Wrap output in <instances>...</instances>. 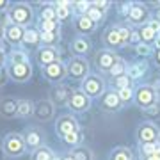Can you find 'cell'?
I'll return each mask as SVG.
<instances>
[{
  "label": "cell",
  "mask_w": 160,
  "mask_h": 160,
  "mask_svg": "<svg viewBox=\"0 0 160 160\" xmlns=\"http://www.w3.org/2000/svg\"><path fill=\"white\" fill-rule=\"evenodd\" d=\"M7 12L11 16L12 25H18L22 29L32 27L36 22V11L32 7V4H29V2H12L11 9Z\"/></svg>",
  "instance_id": "cell-1"
},
{
  "label": "cell",
  "mask_w": 160,
  "mask_h": 160,
  "mask_svg": "<svg viewBox=\"0 0 160 160\" xmlns=\"http://www.w3.org/2000/svg\"><path fill=\"white\" fill-rule=\"evenodd\" d=\"M27 144H25V139H23L22 133L18 132H9L2 137V153L6 155L7 158H20L27 153Z\"/></svg>",
  "instance_id": "cell-2"
},
{
  "label": "cell",
  "mask_w": 160,
  "mask_h": 160,
  "mask_svg": "<svg viewBox=\"0 0 160 160\" xmlns=\"http://www.w3.org/2000/svg\"><path fill=\"white\" fill-rule=\"evenodd\" d=\"M80 89L86 92L91 100H98L103 92L107 91V82L100 73H89L80 82Z\"/></svg>",
  "instance_id": "cell-3"
},
{
  "label": "cell",
  "mask_w": 160,
  "mask_h": 160,
  "mask_svg": "<svg viewBox=\"0 0 160 160\" xmlns=\"http://www.w3.org/2000/svg\"><path fill=\"white\" fill-rule=\"evenodd\" d=\"M158 102V91L153 84H139L133 92V103L141 110L151 107L153 103Z\"/></svg>",
  "instance_id": "cell-4"
},
{
  "label": "cell",
  "mask_w": 160,
  "mask_h": 160,
  "mask_svg": "<svg viewBox=\"0 0 160 160\" xmlns=\"http://www.w3.org/2000/svg\"><path fill=\"white\" fill-rule=\"evenodd\" d=\"M68 78L73 82H82L87 75L91 73V64L86 57H69L66 62Z\"/></svg>",
  "instance_id": "cell-5"
},
{
  "label": "cell",
  "mask_w": 160,
  "mask_h": 160,
  "mask_svg": "<svg viewBox=\"0 0 160 160\" xmlns=\"http://www.w3.org/2000/svg\"><path fill=\"white\" fill-rule=\"evenodd\" d=\"M151 20V11H149V7L142 2H132L130 6V12H128V16H126V23L133 27V29H139V27H142L146 23Z\"/></svg>",
  "instance_id": "cell-6"
},
{
  "label": "cell",
  "mask_w": 160,
  "mask_h": 160,
  "mask_svg": "<svg viewBox=\"0 0 160 160\" xmlns=\"http://www.w3.org/2000/svg\"><path fill=\"white\" fill-rule=\"evenodd\" d=\"M135 139L139 142H160V126L153 121H141L135 128Z\"/></svg>",
  "instance_id": "cell-7"
},
{
  "label": "cell",
  "mask_w": 160,
  "mask_h": 160,
  "mask_svg": "<svg viewBox=\"0 0 160 160\" xmlns=\"http://www.w3.org/2000/svg\"><path fill=\"white\" fill-rule=\"evenodd\" d=\"M41 75L43 78L52 84V86H57V84H62L64 80L68 78V71H66V62L62 61H57L53 64H48L45 68H41Z\"/></svg>",
  "instance_id": "cell-8"
},
{
  "label": "cell",
  "mask_w": 160,
  "mask_h": 160,
  "mask_svg": "<svg viewBox=\"0 0 160 160\" xmlns=\"http://www.w3.org/2000/svg\"><path fill=\"white\" fill-rule=\"evenodd\" d=\"M66 107H68L69 114H73V116L75 114H86L87 110L92 107V100L78 87V89H73V94H71V98H69V102Z\"/></svg>",
  "instance_id": "cell-9"
},
{
  "label": "cell",
  "mask_w": 160,
  "mask_h": 160,
  "mask_svg": "<svg viewBox=\"0 0 160 160\" xmlns=\"http://www.w3.org/2000/svg\"><path fill=\"white\" fill-rule=\"evenodd\" d=\"M7 75H9V82L12 84H27L34 75V68L30 62L7 64Z\"/></svg>",
  "instance_id": "cell-10"
},
{
  "label": "cell",
  "mask_w": 160,
  "mask_h": 160,
  "mask_svg": "<svg viewBox=\"0 0 160 160\" xmlns=\"http://www.w3.org/2000/svg\"><path fill=\"white\" fill-rule=\"evenodd\" d=\"M121 55H118V52L114 50H107V48H100L94 52V68L100 73H109V69L114 66V62L119 59Z\"/></svg>",
  "instance_id": "cell-11"
},
{
  "label": "cell",
  "mask_w": 160,
  "mask_h": 160,
  "mask_svg": "<svg viewBox=\"0 0 160 160\" xmlns=\"http://www.w3.org/2000/svg\"><path fill=\"white\" fill-rule=\"evenodd\" d=\"M73 94V87H69L68 84H57V86H52L48 91V100H50L55 107H66L69 102V98Z\"/></svg>",
  "instance_id": "cell-12"
},
{
  "label": "cell",
  "mask_w": 160,
  "mask_h": 160,
  "mask_svg": "<svg viewBox=\"0 0 160 160\" xmlns=\"http://www.w3.org/2000/svg\"><path fill=\"white\" fill-rule=\"evenodd\" d=\"M22 135H23V139H25L27 149H30V151H34V149L45 146V142H46V133H45L43 128H39V126H27V128L23 130Z\"/></svg>",
  "instance_id": "cell-13"
},
{
  "label": "cell",
  "mask_w": 160,
  "mask_h": 160,
  "mask_svg": "<svg viewBox=\"0 0 160 160\" xmlns=\"http://www.w3.org/2000/svg\"><path fill=\"white\" fill-rule=\"evenodd\" d=\"M34 57H36V62H38L39 68H45L48 64L62 61V59H61V50H59V46H39V48L36 50Z\"/></svg>",
  "instance_id": "cell-14"
},
{
  "label": "cell",
  "mask_w": 160,
  "mask_h": 160,
  "mask_svg": "<svg viewBox=\"0 0 160 160\" xmlns=\"http://www.w3.org/2000/svg\"><path fill=\"white\" fill-rule=\"evenodd\" d=\"M75 130H82L80 128V123L78 119L75 118L73 114H61L55 119V133L59 135V139H62L64 135H68L69 132H75Z\"/></svg>",
  "instance_id": "cell-15"
},
{
  "label": "cell",
  "mask_w": 160,
  "mask_h": 160,
  "mask_svg": "<svg viewBox=\"0 0 160 160\" xmlns=\"http://www.w3.org/2000/svg\"><path fill=\"white\" fill-rule=\"evenodd\" d=\"M98 105L105 112H119L123 109V103L118 96V91H114V89H107L103 92L102 96L98 98Z\"/></svg>",
  "instance_id": "cell-16"
},
{
  "label": "cell",
  "mask_w": 160,
  "mask_h": 160,
  "mask_svg": "<svg viewBox=\"0 0 160 160\" xmlns=\"http://www.w3.org/2000/svg\"><path fill=\"white\" fill-rule=\"evenodd\" d=\"M55 110L57 107L48 100V98H41L36 102V110H34V118L41 123H46V121H52L53 116H55Z\"/></svg>",
  "instance_id": "cell-17"
},
{
  "label": "cell",
  "mask_w": 160,
  "mask_h": 160,
  "mask_svg": "<svg viewBox=\"0 0 160 160\" xmlns=\"http://www.w3.org/2000/svg\"><path fill=\"white\" fill-rule=\"evenodd\" d=\"M69 52L73 53V57H86L92 52V43L86 36H75L69 41Z\"/></svg>",
  "instance_id": "cell-18"
},
{
  "label": "cell",
  "mask_w": 160,
  "mask_h": 160,
  "mask_svg": "<svg viewBox=\"0 0 160 160\" xmlns=\"http://www.w3.org/2000/svg\"><path fill=\"white\" fill-rule=\"evenodd\" d=\"M102 43L107 50H121V39H119V32H118V25H109L103 29L102 34Z\"/></svg>",
  "instance_id": "cell-19"
},
{
  "label": "cell",
  "mask_w": 160,
  "mask_h": 160,
  "mask_svg": "<svg viewBox=\"0 0 160 160\" xmlns=\"http://www.w3.org/2000/svg\"><path fill=\"white\" fill-rule=\"evenodd\" d=\"M18 100H20V98H12V96L0 98V118H2V119H16Z\"/></svg>",
  "instance_id": "cell-20"
},
{
  "label": "cell",
  "mask_w": 160,
  "mask_h": 160,
  "mask_svg": "<svg viewBox=\"0 0 160 160\" xmlns=\"http://www.w3.org/2000/svg\"><path fill=\"white\" fill-rule=\"evenodd\" d=\"M73 25H75V30L78 32V36H86V38L87 36H91V34H94L96 29H98V25H94L86 14L73 16Z\"/></svg>",
  "instance_id": "cell-21"
},
{
  "label": "cell",
  "mask_w": 160,
  "mask_h": 160,
  "mask_svg": "<svg viewBox=\"0 0 160 160\" xmlns=\"http://www.w3.org/2000/svg\"><path fill=\"white\" fill-rule=\"evenodd\" d=\"M53 9H55V16L57 22L66 23L73 18V11H71V2L69 0H53Z\"/></svg>",
  "instance_id": "cell-22"
},
{
  "label": "cell",
  "mask_w": 160,
  "mask_h": 160,
  "mask_svg": "<svg viewBox=\"0 0 160 160\" xmlns=\"http://www.w3.org/2000/svg\"><path fill=\"white\" fill-rule=\"evenodd\" d=\"M23 32H25V29H22V27L9 25L7 29H4V41H6L7 45L16 48V46H20L23 43Z\"/></svg>",
  "instance_id": "cell-23"
},
{
  "label": "cell",
  "mask_w": 160,
  "mask_h": 160,
  "mask_svg": "<svg viewBox=\"0 0 160 160\" xmlns=\"http://www.w3.org/2000/svg\"><path fill=\"white\" fill-rule=\"evenodd\" d=\"M22 46H25V50H27V48H36V50H38L41 46V32H39L38 27L32 25V27H27V29H25Z\"/></svg>",
  "instance_id": "cell-24"
},
{
  "label": "cell",
  "mask_w": 160,
  "mask_h": 160,
  "mask_svg": "<svg viewBox=\"0 0 160 160\" xmlns=\"http://www.w3.org/2000/svg\"><path fill=\"white\" fill-rule=\"evenodd\" d=\"M148 62L146 61H135V62H130L126 66V75L130 77L132 82H139L144 75L148 73Z\"/></svg>",
  "instance_id": "cell-25"
},
{
  "label": "cell",
  "mask_w": 160,
  "mask_h": 160,
  "mask_svg": "<svg viewBox=\"0 0 160 160\" xmlns=\"http://www.w3.org/2000/svg\"><path fill=\"white\" fill-rule=\"evenodd\" d=\"M34 110H36V102L29 100V98H20L18 100V119H29L34 118Z\"/></svg>",
  "instance_id": "cell-26"
},
{
  "label": "cell",
  "mask_w": 160,
  "mask_h": 160,
  "mask_svg": "<svg viewBox=\"0 0 160 160\" xmlns=\"http://www.w3.org/2000/svg\"><path fill=\"white\" fill-rule=\"evenodd\" d=\"M23 62H30V55H29V50L25 48H12L9 53H7V64H23Z\"/></svg>",
  "instance_id": "cell-27"
},
{
  "label": "cell",
  "mask_w": 160,
  "mask_h": 160,
  "mask_svg": "<svg viewBox=\"0 0 160 160\" xmlns=\"http://www.w3.org/2000/svg\"><path fill=\"white\" fill-rule=\"evenodd\" d=\"M43 20H57L52 2H39L38 4V22H43Z\"/></svg>",
  "instance_id": "cell-28"
},
{
  "label": "cell",
  "mask_w": 160,
  "mask_h": 160,
  "mask_svg": "<svg viewBox=\"0 0 160 160\" xmlns=\"http://www.w3.org/2000/svg\"><path fill=\"white\" fill-rule=\"evenodd\" d=\"M109 160H135V155L128 146H116L109 153Z\"/></svg>",
  "instance_id": "cell-29"
},
{
  "label": "cell",
  "mask_w": 160,
  "mask_h": 160,
  "mask_svg": "<svg viewBox=\"0 0 160 160\" xmlns=\"http://www.w3.org/2000/svg\"><path fill=\"white\" fill-rule=\"evenodd\" d=\"M53 157H55V151L45 144V146H41V148L30 151V158L29 160H53Z\"/></svg>",
  "instance_id": "cell-30"
},
{
  "label": "cell",
  "mask_w": 160,
  "mask_h": 160,
  "mask_svg": "<svg viewBox=\"0 0 160 160\" xmlns=\"http://www.w3.org/2000/svg\"><path fill=\"white\" fill-rule=\"evenodd\" d=\"M61 141H62L66 146H69V148H77V146H82V141H84V133H82V130L69 132L68 135H64Z\"/></svg>",
  "instance_id": "cell-31"
},
{
  "label": "cell",
  "mask_w": 160,
  "mask_h": 160,
  "mask_svg": "<svg viewBox=\"0 0 160 160\" xmlns=\"http://www.w3.org/2000/svg\"><path fill=\"white\" fill-rule=\"evenodd\" d=\"M69 155L73 157L75 160H94V155H92V151L87 146H77V148H71L69 149Z\"/></svg>",
  "instance_id": "cell-32"
},
{
  "label": "cell",
  "mask_w": 160,
  "mask_h": 160,
  "mask_svg": "<svg viewBox=\"0 0 160 160\" xmlns=\"http://www.w3.org/2000/svg\"><path fill=\"white\" fill-rule=\"evenodd\" d=\"M137 32H139V38H141V43H144V45H151V43L155 41V38L158 36L151 27H149L148 23L142 25V27H139Z\"/></svg>",
  "instance_id": "cell-33"
},
{
  "label": "cell",
  "mask_w": 160,
  "mask_h": 160,
  "mask_svg": "<svg viewBox=\"0 0 160 160\" xmlns=\"http://www.w3.org/2000/svg\"><path fill=\"white\" fill-rule=\"evenodd\" d=\"M38 29L41 32H61L62 23L57 20H43V22H38Z\"/></svg>",
  "instance_id": "cell-34"
},
{
  "label": "cell",
  "mask_w": 160,
  "mask_h": 160,
  "mask_svg": "<svg viewBox=\"0 0 160 160\" xmlns=\"http://www.w3.org/2000/svg\"><path fill=\"white\" fill-rule=\"evenodd\" d=\"M59 43L61 32H41V46H59Z\"/></svg>",
  "instance_id": "cell-35"
},
{
  "label": "cell",
  "mask_w": 160,
  "mask_h": 160,
  "mask_svg": "<svg viewBox=\"0 0 160 160\" xmlns=\"http://www.w3.org/2000/svg\"><path fill=\"white\" fill-rule=\"evenodd\" d=\"M118 25V32H119V39H121V48H126L128 46V41H130V34L133 27H130L128 23H116Z\"/></svg>",
  "instance_id": "cell-36"
},
{
  "label": "cell",
  "mask_w": 160,
  "mask_h": 160,
  "mask_svg": "<svg viewBox=\"0 0 160 160\" xmlns=\"http://www.w3.org/2000/svg\"><path fill=\"white\" fill-rule=\"evenodd\" d=\"M110 84H112V89L114 91H121V89H126V87H133V82L130 80L128 75H121V77H116V78H110Z\"/></svg>",
  "instance_id": "cell-37"
},
{
  "label": "cell",
  "mask_w": 160,
  "mask_h": 160,
  "mask_svg": "<svg viewBox=\"0 0 160 160\" xmlns=\"http://www.w3.org/2000/svg\"><path fill=\"white\" fill-rule=\"evenodd\" d=\"M126 66H128V62H126L123 57H119L118 61L114 62V66L109 69V78H116V77H121V75L126 73Z\"/></svg>",
  "instance_id": "cell-38"
},
{
  "label": "cell",
  "mask_w": 160,
  "mask_h": 160,
  "mask_svg": "<svg viewBox=\"0 0 160 160\" xmlns=\"http://www.w3.org/2000/svg\"><path fill=\"white\" fill-rule=\"evenodd\" d=\"M86 16L91 20L94 25H100V23H103L105 22V18H107V14H103L102 11H98L96 7H92V4L89 6V9H87V12H86Z\"/></svg>",
  "instance_id": "cell-39"
},
{
  "label": "cell",
  "mask_w": 160,
  "mask_h": 160,
  "mask_svg": "<svg viewBox=\"0 0 160 160\" xmlns=\"http://www.w3.org/2000/svg\"><path fill=\"white\" fill-rule=\"evenodd\" d=\"M158 142H139L137 144V153H139V158H144V157H151L157 148Z\"/></svg>",
  "instance_id": "cell-40"
},
{
  "label": "cell",
  "mask_w": 160,
  "mask_h": 160,
  "mask_svg": "<svg viewBox=\"0 0 160 160\" xmlns=\"http://www.w3.org/2000/svg\"><path fill=\"white\" fill-rule=\"evenodd\" d=\"M133 92H135V87H126V89L118 91V96H119L123 107H128V105L133 103Z\"/></svg>",
  "instance_id": "cell-41"
},
{
  "label": "cell",
  "mask_w": 160,
  "mask_h": 160,
  "mask_svg": "<svg viewBox=\"0 0 160 160\" xmlns=\"http://www.w3.org/2000/svg\"><path fill=\"white\" fill-rule=\"evenodd\" d=\"M91 6V2L87 0H80V2H71V11H73V16H80V14H86L87 9Z\"/></svg>",
  "instance_id": "cell-42"
},
{
  "label": "cell",
  "mask_w": 160,
  "mask_h": 160,
  "mask_svg": "<svg viewBox=\"0 0 160 160\" xmlns=\"http://www.w3.org/2000/svg\"><path fill=\"white\" fill-rule=\"evenodd\" d=\"M142 112L149 118V121H153V119H160V100H158L157 103H153L151 107L144 109Z\"/></svg>",
  "instance_id": "cell-43"
},
{
  "label": "cell",
  "mask_w": 160,
  "mask_h": 160,
  "mask_svg": "<svg viewBox=\"0 0 160 160\" xmlns=\"http://www.w3.org/2000/svg\"><path fill=\"white\" fill-rule=\"evenodd\" d=\"M133 50H135V53H137L139 57H142V59L151 57V53H153V48H151V45H144V43L137 45Z\"/></svg>",
  "instance_id": "cell-44"
},
{
  "label": "cell",
  "mask_w": 160,
  "mask_h": 160,
  "mask_svg": "<svg viewBox=\"0 0 160 160\" xmlns=\"http://www.w3.org/2000/svg\"><path fill=\"white\" fill-rule=\"evenodd\" d=\"M92 7H96L98 11H102L103 14H107L109 12V9L112 7V2H107V0H94V2H91Z\"/></svg>",
  "instance_id": "cell-45"
},
{
  "label": "cell",
  "mask_w": 160,
  "mask_h": 160,
  "mask_svg": "<svg viewBox=\"0 0 160 160\" xmlns=\"http://www.w3.org/2000/svg\"><path fill=\"white\" fill-rule=\"evenodd\" d=\"M130 6H132V2H119V4H118V14H119L123 20H126V16H128Z\"/></svg>",
  "instance_id": "cell-46"
},
{
  "label": "cell",
  "mask_w": 160,
  "mask_h": 160,
  "mask_svg": "<svg viewBox=\"0 0 160 160\" xmlns=\"http://www.w3.org/2000/svg\"><path fill=\"white\" fill-rule=\"evenodd\" d=\"M137 45H141V38H139L137 29H133V30H132V34H130V41H128V46L135 48Z\"/></svg>",
  "instance_id": "cell-47"
},
{
  "label": "cell",
  "mask_w": 160,
  "mask_h": 160,
  "mask_svg": "<svg viewBox=\"0 0 160 160\" xmlns=\"http://www.w3.org/2000/svg\"><path fill=\"white\" fill-rule=\"evenodd\" d=\"M9 84V75H7V66L0 68V87H4Z\"/></svg>",
  "instance_id": "cell-48"
},
{
  "label": "cell",
  "mask_w": 160,
  "mask_h": 160,
  "mask_svg": "<svg viewBox=\"0 0 160 160\" xmlns=\"http://www.w3.org/2000/svg\"><path fill=\"white\" fill-rule=\"evenodd\" d=\"M6 66H7V52L0 45V68H6Z\"/></svg>",
  "instance_id": "cell-49"
},
{
  "label": "cell",
  "mask_w": 160,
  "mask_h": 160,
  "mask_svg": "<svg viewBox=\"0 0 160 160\" xmlns=\"http://www.w3.org/2000/svg\"><path fill=\"white\" fill-rule=\"evenodd\" d=\"M151 62H153L155 68L160 69V50H153V53H151Z\"/></svg>",
  "instance_id": "cell-50"
},
{
  "label": "cell",
  "mask_w": 160,
  "mask_h": 160,
  "mask_svg": "<svg viewBox=\"0 0 160 160\" xmlns=\"http://www.w3.org/2000/svg\"><path fill=\"white\" fill-rule=\"evenodd\" d=\"M12 2H9V0H0V12H7L9 9H11Z\"/></svg>",
  "instance_id": "cell-51"
},
{
  "label": "cell",
  "mask_w": 160,
  "mask_h": 160,
  "mask_svg": "<svg viewBox=\"0 0 160 160\" xmlns=\"http://www.w3.org/2000/svg\"><path fill=\"white\" fill-rule=\"evenodd\" d=\"M148 25H149V27H151V29L155 30V32H157V34H160V23L157 22V20H153V18H151V20L148 22Z\"/></svg>",
  "instance_id": "cell-52"
},
{
  "label": "cell",
  "mask_w": 160,
  "mask_h": 160,
  "mask_svg": "<svg viewBox=\"0 0 160 160\" xmlns=\"http://www.w3.org/2000/svg\"><path fill=\"white\" fill-rule=\"evenodd\" d=\"M151 48H153V50H160V34L157 36V38H155V41L151 43Z\"/></svg>",
  "instance_id": "cell-53"
},
{
  "label": "cell",
  "mask_w": 160,
  "mask_h": 160,
  "mask_svg": "<svg viewBox=\"0 0 160 160\" xmlns=\"http://www.w3.org/2000/svg\"><path fill=\"white\" fill-rule=\"evenodd\" d=\"M153 157L157 160H160V142L157 144V148H155V151H153Z\"/></svg>",
  "instance_id": "cell-54"
},
{
  "label": "cell",
  "mask_w": 160,
  "mask_h": 160,
  "mask_svg": "<svg viewBox=\"0 0 160 160\" xmlns=\"http://www.w3.org/2000/svg\"><path fill=\"white\" fill-rule=\"evenodd\" d=\"M151 18H153V20H157V22L160 23V7H158V9H157V11L153 12V16H151Z\"/></svg>",
  "instance_id": "cell-55"
},
{
  "label": "cell",
  "mask_w": 160,
  "mask_h": 160,
  "mask_svg": "<svg viewBox=\"0 0 160 160\" xmlns=\"http://www.w3.org/2000/svg\"><path fill=\"white\" fill-rule=\"evenodd\" d=\"M2 41H4V27L0 25V45H2Z\"/></svg>",
  "instance_id": "cell-56"
},
{
  "label": "cell",
  "mask_w": 160,
  "mask_h": 160,
  "mask_svg": "<svg viewBox=\"0 0 160 160\" xmlns=\"http://www.w3.org/2000/svg\"><path fill=\"white\" fill-rule=\"evenodd\" d=\"M62 160H75V158H73L69 153H66V157H62Z\"/></svg>",
  "instance_id": "cell-57"
},
{
  "label": "cell",
  "mask_w": 160,
  "mask_h": 160,
  "mask_svg": "<svg viewBox=\"0 0 160 160\" xmlns=\"http://www.w3.org/2000/svg\"><path fill=\"white\" fill-rule=\"evenodd\" d=\"M139 160H157V158H155L153 155H151V157H144V158H139Z\"/></svg>",
  "instance_id": "cell-58"
},
{
  "label": "cell",
  "mask_w": 160,
  "mask_h": 160,
  "mask_svg": "<svg viewBox=\"0 0 160 160\" xmlns=\"http://www.w3.org/2000/svg\"><path fill=\"white\" fill-rule=\"evenodd\" d=\"M53 160H62V157H59V155H55V157H53Z\"/></svg>",
  "instance_id": "cell-59"
}]
</instances>
